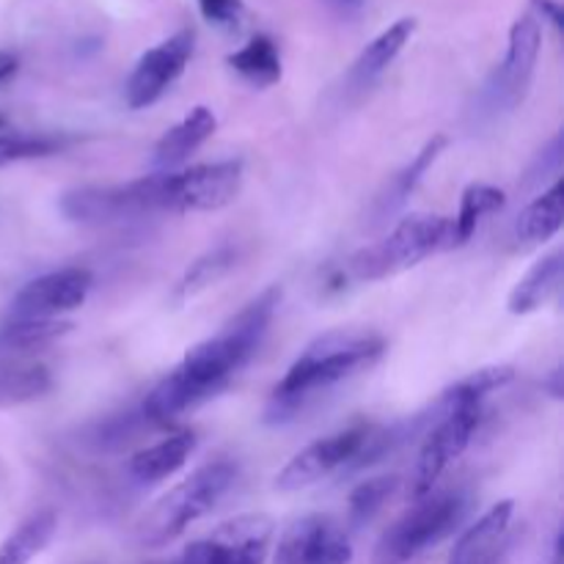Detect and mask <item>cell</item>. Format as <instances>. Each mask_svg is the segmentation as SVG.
Here are the masks:
<instances>
[{"label":"cell","mask_w":564,"mask_h":564,"mask_svg":"<svg viewBox=\"0 0 564 564\" xmlns=\"http://www.w3.org/2000/svg\"><path fill=\"white\" fill-rule=\"evenodd\" d=\"M281 290L270 286L253 297L235 319L215 336L198 341L143 400V416L154 424H171L202 402L213 400L229 380L257 356L279 308Z\"/></svg>","instance_id":"obj_1"},{"label":"cell","mask_w":564,"mask_h":564,"mask_svg":"<svg viewBox=\"0 0 564 564\" xmlns=\"http://www.w3.org/2000/svg\"><path fill=\"white\" fill-rule=\"evenodd\" d=\"M386 352V341L369 330H328L295 358L270 394L264 422L286 424L301 416L319 394L364 372Z\"/></svg>","instance_id":"obj_2"},{"label":"cell","mask_w":564,"mask_h":564,"mask_svg":"<svg viewBox=\"0 0 564 564\" xmlns=\"http://www.w3.org/2000/svg\"><path fill=\"white\" fill-rule=\"evenodd\" d=\"M237 482V466L229 460H215L193 471L180 485L160 496L135 523V540L143 549H163L187 532L196 521L218 507Z\"/></svg>","instance_id":"obj_3"},{"label":"cell","mask_w":564,"mask_h":564,"mask_svg":"<svg viewBox=\"0 0 564 564\" xmlns=\"http://www.w3.org/2000/svg\"><path fill=\"white\" fill-rule=\"evenodd\" d=\"M471 499L463 490H433L413 505L380 534L372 564H408L435 549L466 523Z\"/></svg>","instance_id":"obj_4"},{"label":"cell","mask_w":564,"mask_h":564,"mask_svg":"<svg viewBox=\"0 0 564 564\" xmlns=\"http://www.w3.org/2000/svg\"><path fill=\"white\" fill-rule=\"evenodd\" d=\"M444 251H455L452 218L411 215V218H402L383 240L352 253L347 259V275L356 281H383Z\"/></svg>","instance_id":"obj_5"},{"label":"cell","mask_w":564,"mask_h":564,"mask_svg":"<svg viewBox=\"0 0 564 564\" xmlns=\"http://www.w3.org/2000/svg\"><path fill=\"white\" fill-rule=\"evenodd\" d=\"M540 47H543V28L532 14H523L512 22L507 55L477 97V116L485 121H496L501 116L521 108L532 86L538 69Z\"/></svg>","instance_id":"obj_6"},{"label":"cell","mask_w":564,"mask_h":564,"mask_svg":"<svg viewBox=\"0 0 564 564\" xmlns=\"http://www.w3.org/2000/svg\"><path fill=\"white\" fill-rule=\"evenodd\" d=\"M61 213L75 224H119V220L143 218L163 209V171L132 180L127 185L77 187L64 193Z\"/></svg>","instance_id":"obj_7"},{"label":"cell","mask_w":564,"mask_h":564,"mask_svg":"<svg viewBox=\"0 0 564 564\" xmlns=\"http://www.w3.org/2000/svg\"><path fill=\"white\" fill-rule=\"evenodd\" d=\"M433 411L438 413V422H435V427L424 438L419 460L413 466L411 482H408V496L411 499H422V496L433 494L438 479L449 471L452 463L466 455L479 424H482V405L446 408L435 402Z\"/></svg>","instance_id":"obj_8"},{"label":"cell","mask_w":564,"mask_h":564,"mask_svg":"<svg viewBox=\"0 0 564 564\" xmlns=\"http://www.w3.org/2000/svg\"><path fill=\"white\" fill-rule=\"evenodd\" d=\"M242 191V160L163 171L165 213H215L237 202Z\"/></svg>","instance_id":"obj_9"},{"label":"cell","mask_w":564,"mask_h":564,"mask_svg":"<svg viewBox=\"0 0 564 564\" xmlns=\"http://www.w3.org/2000/svg\"><path fill=\"white\" fill-rule=\"evenodd\" d=\"M275 523L262 512H248L220 523L213 534L187 545L169 564H264Z\"/></svg>","instance_id":"obj_10"},{"label":"cell","mask_w":564,"mask_h":564,"mask_svg":"<svg viewBox=\"0 0 564 564\" xmlns=\"http://www.w3.org/2000/svg\"><path fill=\"white\" fill-rule=\"evenodd\" d=\"M375 424H352V427L339 430L334 435L314 441L306 449L297 452L279 474H275V490L281 494H297L312 485L323 482L325 477L336 471L356 468Z\"/></svg>","instance_id":"obj_11"},{"label":"cell","mask_w":564,"mask_h":564,"mask_svg":"<svg viewBox=\"0 0 564 564\" xmlns=\"http://www.w3.org/2000/svg\"><path fill=\"white\" fill-rule=\"evenodd\" d=\"M352 543L336 518L312 512L281 532L273 564H350Z\"/></svg>","instance_id":"obj_12"},{"label":"cell","mask_w":564,"mask_h":564,"mask_svg":"<svg viewBox=\"0 0 564 564\" xmlns=\"http://www.w3.org/2000/svg\"><path fill=\"white\" fill-rule=\"evenodd\" d=\"M94 286L91 270L61 268L28 281L11 301L9 319H61L88 301Z\"/></svg>","instance_id":"obj_13"},{"label":"cell","mask_w":564,"mask_h":564,"mask_svg":"<svg viewBox=\"0 0 564 564\" xmlns=\"http://www.w3.org/2000/svg\"><path fill=\"white\" fill-rule=\"evenodd\" d=\"M196 36L193 31H176L158 47L147 50L138 58L135 69L130 72L124 86V99L132 110L152 108L171 86L182 77L185 66L191 64Z\"/></svg>","instance_id":"obj_14"},{"label":"cell","mask_w":564,"mask_h":564,"mask_svg":"<svg viewBox=\"0 0 564 564\" xmlns=\"http://www.w3.org/2000/svg\"><path fill=\"white\" fill-rule=\"evenodd\" d=\"M516 501H499L490 507L477 523L457 538L455 549L446 564H501L507 551V532H510Z\"/></svg>","instance_id":"obj_15"},{"label":"cell","mask_w":564,"mask_h":564,"mask_svg":"<svg viewBox=\"0 0 564 564\" xmlns=\"http://www.w3.org/2000/svg\"><path fill=\"white\" fill-rule=\"evenodd\" d=\"M218 130V119L209 108L198 105L182 121H176L171 130H165L160 135V141L154 143L152 152V165L154 171H174L176 165L185 163L196 149H202L209 138Z\"/></svg>","instance_id":"obj_16"},{"label":"cell","mask_w":564,"mask_h":564,"mask_svg":"<svg viewBox=\"0 0 564 564\" xmlns=\"http://www.w3.org/2000/svg\"><path fill=\"white\" fill-rule=\"evenodd\" d=\"M564 279V251H556L540 257L527 273L518 279V284L512 286L510 297H507V308L510 314L521 317V314H532L538 308H543L551 297L560 292Z\"/></svg>","instance_id":"obj_17"},{"label":"cell","mask_w":564,"mask_h":564,"mask_svg":"<svg viewBox=\"0 0 564 564\" xmlns=\"http://www.w3.org/2000/svg\"><path fill=\"white\" fill-rule=\"evenodd\" d=\"M193 452H196V435L182 430V433L169 435V438L135 452L127 463V471L135 482H163L191 460Z\"/></svg>","instance_id":"obj_18"},{"label":"cell","mask_w":564,"mask_h":564,"mask_svg":"<svg viewBox=\"0 0 564 564\" xmlns=\"http://www.w3.org/2000/svg\"><path fill=\"white\" fill-rule=\"evenodd\" d=\"M413 31H416V20H413V17H402L394 25L386 28L378 39H372V42L361 50L356 64H352V86H369L372 80H378V77L394 64V58L402 53V47L411 42Z\"/></svg>","instance_id":"obj_19"},{"label":"cell","mask_w":564,"mask_h":564,"mask_svg":"<svg viewBox=\"0 0 564 564\" xmlns=\"http://www.w3.org/2000/svg\"><path fill=\"white\" fill-rule=\"evenodd\" d=\"M446 143H449V138L446 135H433L427 143H424L422 152H419L416 158L400 171V174H394V180H391L389 185H386V191L378 196V204H375V218L386 220L391 218L397 209L405 207L408 198H411L413 191L419 187V182L424 180V174H427V171L433 169L435 160L441 158Z\"/></svg>","instance_id":"obj_20"},{"label":"cell","mask_w":564,"mask_h":564,"mask_svg":"<svg viewBox=\"0 0 564 564\" xmlns=\"http://www.w3.org/2000/svg\"><path fill=\"white\" fill-rule=\"evenodd\" d=\"M564 224V185L560 180L540 193L534 202H529L516 218V240L527 242V246H538V242H549L551 237L560 235Z\"/></svg>","instance_id":"obj_21"},{"label":"cell","mask_w":564,"mask_h":564,"mask_svg":"<svg viewBox=\"0 0 564 564\" xmlns=\"http://www.w3.org/2000/svg\"><path fill=\"white\" fill-rule=\"evenodd\" d=\"M69 330L66 319H9L0 328V361L11 364L25 352L42 350Z\"/></svg>","instance_id":"obj_22"},{"label":"cell","mask_w":564,"mask_h":564,"mask_svg":"<svg viewBox=\"0 0 564 564\" xmlns=\"http://www.w3.org/2000/svg\"><path fill=\"white\" fill-rule=\"evenodd\" d=\"M53 389V375L44 364L11 361L0 367V411L42 400Z\"/></svg>","instance_id":"obj_23"},{"label":"cell","mask_w":564,"mask_h":564,"mask_svg":"<svg viewBox=\"0 0 564 564\" xmlns=\"http://www.w3.org/2000/svg\"><path fill=\"white\" fill-rule=\"evenodd\" d=\"M58 529V516L53 510L33 512L20 523L0 545V564H31L47 549Z\"/></svg>","instance_id":"obj_24"},{"label":"cell","mask_w":564,"mask_h":564,"mask_svg":"<svg viewBox=\"0 0 564 564\" xmlns=\"http://www.w3.org/2000/svg\"><path fill=\"white\" fill-rule=\"evenodd\" d=\"M235 262L237 251L231 246H218L207 251L182 273V279L174 284V292H171V301L187 303L202 295V292L213 290L220 279H226V273L235 268Z\"/></svg>","instance_id":"obj_25"},{"label":"cell","mask_w":564,"mask_h":564,"mask_svg":"<svg viewBox=\"0 0 564 564\" xmlns=\"http://www.w3.org/2000/svg\"><path fill=\"white\" fill-rule=\"evenodd\" d=\"M505 202L507 196L499 187L485 185V182L468 185L466 191H463L460 209H457V215L452 218V240H455V248L466 246L474 237V231H477V226L482 224L488 215L499 213V209L505 207Z\"/></svg>","instance_id":"obj_26"},{"label":"cell","mask_w":564,"mask_h":564,"mask_svg":"<svg viewBox=\"0 0 564 564\" xmlns=\"http://www.w3.org/2000/svg\"><path fill=\"white\" fill-rule=\"evenodd\" d=\"M229 66L248 80L251 86L268 88L275 86L281 80V55L279 47L273 44V39L257 36L246 44V47L237 50L235 55H229Z\"/></svg>","instance_id":"obj_27"},{"label":"cell","mask_w":564,"mask_h":564,"mask_svg":"<svg viewBox=\"0 0 564 564\" xmlns=\"http://www.w3.org/2000/svg\"><path fill=\"white\" fill-rule=\"evenodd\" d=\"M512 378H516V369L505 367V364H501V367L477 369V372H471L468 378L457 380L452 389H446L444 394H441L438 405H482L494 391L505 389Z\"/></svg>","instance_id":"obj_28"},{"label":"cell","mask_w":564,"mask_h":564,"mask_svg":"<svg viewBox=\"0 0 564 564\" xmlns=\"http://www.w3.org/2000/svg\"><path fill=\"white\" fill-rule=\"evenodd\" d=\"M397 488H400V477H394V474L367 479V482L358 485L350 494V501H347V521H350V527H367L389 505Z\"/></svg>","instance_id":"obj_29"},{"label":"cell","mask_w":564,"mask_h":564,"mask_svg":"<svg viewBox=\"0 0 564 564\" xmlns=\"http://www.w3.org/2000/svg\"><path fill=\"white\" fill-rule=\"evenodd\" d=\"M61 135H36V132H0V169L22 160L50 158L66 147Z\"/></svg>","instance_id":"obj_30"},{"label":"cell","mask_w":564,"mask_h":564,"mask_svg":"<svg viewBox=\"0 0 564 564\" xmlns=\"http://www.w3.org/2000/svg\"><path fill=\"white\" fill-rule=\"evenodd\" d=\"M198 9L213 25H235L242 14V0H198Z\"/></svg>","instance_id":"obj_31"},{"label":"cell","mask_w":564,"mask_h":564,"mask_svg":"<svg viewBox=\"0 0 564 564\" xmlns=\"http://www.w3.org/2000/svg\"><path fill=\"white\" fill-rule=\"evenodd\" d=\"M534 11H540V14L545 17V20L554 25V31H562V6L560 0H532Z\"/></svg>","instance_id":"obj_32"},{"label":"cell","mask_w":564,"mask_h":564,"mask_svg":"<svg viewBox=\"0 0 564 564\" xmlns=\"http://www.w3.org/2000/svg\"><path fill=\"white\" fill-rule=\"evenodd\" d=\"M17 72H20V61H17V55L9 53V50H0V88L9 86V83L17 77Z\"/></svg>","instance_id":"obj_33"},{"label":"cell","mask_w":564,"mask_h":564,"mask_svg":"<svg viewBox=\"0 0 564 564\" xmlns=\"http://www.w3.org/2000/svg\"><path fill=\"white\" fill-rule=\"evenodd\" d=\"M545 389H551V397H554V400H562V369H554V375H551V380L545 383Z\"/></svg>","instance_id":"obj_34"},{"label":"cell","mask_w":564,"mask_h":564,"mask_svg":"<svg viewBox=\"0 0 564 564\" xmlns=\"http://www.w3.org/2000/svg\"><path fill=\"white\" fill-rule=\"evenodd\" d=\"M554 564H560V543H556V556H554Z\"/></svg>","instance_id":"obj_35"},{"label":"cell","mask_w":564,"mask_h":564,"mask_svg":"<svg viewBox=\"0 0 564 564\" xmlns=\"http://www.w3.org/2000/svg\"><path fill=\"white\" fill-rule=\"evenodd\" d=\"M341 3H352V6H358V3H361V0H341Z\"/></svg>","instance_id":"obj_36"},{"label":"cell","mask_w":564,"mask_h":564,"mask_svg":"<svg viewBox=\"0 0 564 564\" xmlns=\"http://www.w3.org/2000/svg\"><path fill=\"white\" fill-rule=\"evenodd\" d=\"M3 127H6V119H3V116H0V130H3Z\"/></svg>","instance_id":"obj_37"}]
</instances>
